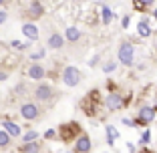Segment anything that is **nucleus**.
<instances>
[{"instance_id": "nucleus-5", "label": "nucleus", "mask_w": 157, "mask_h": 153, "mask_svg": "<svg viewBox=\"0 0 157 153\" xmlns=\"http://www.w3.org/2000/svg\"><path fill=\"white\" fill-rule=\"evenodd\" d=\"M60 79H63V83H65L67 87H77V85L81 83V79H83V75H81V71H78L77 67H65Z\"/></svg>"}, {"instance_id": "nucleus-32", "label": "nucleus", "mask_w": 157, "mask_h": 153, "mask_svg": "<svg viewBox=\"0 0 157 153\" xmlns=\"http://www.w3.org/2000/svg\"><path fill=\"white\" fill-rule=\"evenodd\" d=\"M153 18H155V20H157V8H155V10H153Z\"/></svg>"}, {"instance_id": "nucleus-10", "label": "nucleus", "mask_w": 157, "mask_h": 153, "mask_svg": "<svg viewBox=\"0 0 157 153\" xmlns=\"http://www.w3.org/2000/svg\"><path fill=\"white\" fill-rule=\"evenodd\" d=\"M42 14H44V6H42L38 0H33V2H30V6L26 8V16L30 20H38Z\"/></svg>"}, {"instance_id": "nucleus-12", "label": "nucleus", "mask_w": 157, "mask_h": 153, "mask_svg": "<svg viewBox=\"0 0 157 153\" xmlns=\"http://www.w3.org/2000/svg\"><path fill=\"white\" fill-rule=\"evenodd\" d=\"M2 129H4L10 137H20V135H22L20 125H18V123H14V121H10V119H4V121H2Z\"/></svg>"}, {"instance_id": "nucleus-8", "label": "nucleus", "mask_w": 157, "mask_h": 153, "mask_svg": "<svg viewBox=\"0 0 157 153\" xmlns=\"http://www.w3.org/2000/svg\"><path fill=\"white\" fill-rule=\"evenodd\" d=\"M93 149V141L87 133H81L75 141V147H73V153H91Z\"/></svg>"}, {"instance_id": "nucleus-28", "label": "nucleus", "mask_w": 157, "mask_h": 153, "mask_svg": "<svg viewBox=\"0 0 157 153\" xmlns=\"http://www.w3.org/2000/svg\"><path fill=\"white\" fill-rule=\"evenodd\" d=\"M129 22H131V18H129V16H125V18H123V28L129 26Z\"/></svg>"}, {"instance_id": "nucleus-14", "label": "nucleus", "mask_w": 157, "mask_h": 153, "mask_svg": "<svg viewBox=\"0 0 157 153\" xmlns=\"http://www.w3.org/2000/svg\"><path fill=\"white\" fill-rule=\"evenodd\" d=\"M40 149H42L40 141H30V143L20 145V153H40Z\"/></svg>"}, {"instance_id": "nucleus-30", "label": "nucleus", "mask_w": 157, "mask_h": 153, "mask_svg": "<svg viewBox=\"0 0 157 153\" xmlns=\"http://www.w3.org/2000/svg\"><path fill=\"white\" fill-rule=\"evenodd\" d=\"M97 63H99V56H95V59H91V63H89V65H91V67H95Z\"/></svg>"}, {"instance_id": "nucleus-7", "label": "nucleus", "mask_w": 157, "mask_h": 153, "mask_svg": "<svg viewBox=\"0 0 157 153\" xmlns=\"http://www.w3.org/2000/svg\"><path fill=\"white\" fill-rule=\"evenodd\" d=\"M40 113H42V109L38 107L36 101H26V103H22V107H20V115H22L26 121H36L38 117H40Z\"/></svg>"}, {"instance_id": "nucleus-33", "label": "nucleus", "mask_w": 157, "mask_h": 153, "mask_svg": "<svg viewBox=\"0 0 157 153\" xmlns=\"http://www.w3.org/2000/svg\"><path fill=\"white\" fill-rule=\"evenodd\" d=\"M2 4H4V0H0V8H2Z\"/></svg>"}, {"instance_id": "nucleus-15", "label": "nucleus", "mask_w": 157, "mask_h": 153, "mask_svg": "<svg viewBox=\"0 0 157 153\" xmlns=\"http://www.w3.org/2000/svg\"><path fill=\"white\" fill-rule=\"evenodd\" d=\"M81 36H83V34H81V30H78L77 26H69L65 30V40L67 42H78Z\"/></svg>"}, {"instance_id": "nucleus-18", "label": "nucleus", "mask_w": 157, "mask_h": 153, "mask_svg": "<svg viewBox=\"0 0 157 153\" xmlns=\"http://www.w3.org/2000/svg\"><path fill=\"white\" fill-rule=\"evenodd\" d=\"M153 2H155V0H133V4H135V8H137V10H147V8H151Z\"/></svg>"}, {"instance_id": "nucleus-24", "label": "nucleus", "mask_w": 157, "mask_h": 153, "mask_svg": "<svg viewBox=\"0 0 157 153\" xmlns=\"http://www.w3.org/2000/svg\"><path fill=\"white\" fill-rule=\"evenodd\" d=\"M115 63H109V65H105V67H103V69H105V73H113V71H115Z\"/></svg>"}, {"instance_id": "nucleus-13", "label": "nucleus", "mask_w": 157, "mask_h": 153, "mask_svg": "<svg viewBox=\"0 0 157 153\" xmlns=\"http://www.w3.org/2000/svg\"><path fill=\"white\" fill-rule=\"evenodd\" d=\"M22 34L26 38H30V40H36L38 38V28L34 22H24L22 24Z\"/></svg>"}, {"instance_id": "nucleus-11", "label": "nucleus", "mask_w": 157, "mask_h": 153, "mask_svg": "<svg viewBox=\"0 0 157 153\" xmlns=\"http://www.w3.org/2000/svg\"><path fill=\"white\" fill-rule=\"evenodd\" d=\"M65 36L63 34H59V33H52L51 36L46 38V47L48 48H52V51H59V48H63L65 47Z\"/></svg>"}, {"instance_id": "nucleus-22", "label": "nucleus", "mask_w": 157, "mask_h": 153, "mask_svg": "<svg viewBox=\"0 0 157 153\" xmlns=\"http://www.w3.org/2000/svg\"><path fill=\"white\" fill-rule=\"evenodd\" d=\"M149 139H151V133H149V131H145V133L141 135V145H147Z\"/></svg>"}, {"instance_id": "nucleus-2", "label": "nucleus", "mask_w": 157, "mask_h": 153, "mask_svg": "<svg viewBox=\"0 0 157 153\" xmlns=\"http://www.w3.org/2000/svg\"><path fill=\"white\" fill-rule=\"evenodd\" d=\"M33 97L36 103H51L55 99V89L48 83H38L33 91Z\"/></svg>"}, {"instance_id": "nucleus-26", "label": "nucleus", "mask_w": 157, "mask_h": 153, "mask_svg": "<svg viewBox=\"0 0 157 153\" xmlns=\"http://www.w3.org/2000/svg\"><path fill=\"white\" fill-rule=\"evenodd\" d=\"M42 56H44V51H38V52H34V55H30V59L38 60V59H42Z\"/></svg>"}, {"instance_id": "nucleus-29", "label": "nucleus", "mask_w": 157, "mask_h": 153, "mask_svg": "<svg viewBox=\"0 0 157 153\" xmlns=\"http://www.w3.org/2000/svg\"><path fill=\"white\" fill-rule=\"evenodd\" d=\"M8 79V73H4V71H0V81H6Z\"/></svg>"}, {"instance_id": "nucleus-17", "label": "nucleus", "mask_w": 157, "mask_h": 153, "mask_svg": "<svg viewBox=\"0 0 157 153\" xmlns=\"http://www.w3.org/2000/svg\"><path fill=\"white\" fill-rule=\"evenodd\" d=\"M10 143H12V137L4 129H0V149H8Z\"/></svg>"}, {"instance_id": "nucleus-1", "label": "nucleus", "mask_w": 157, "mask_h": 153, "mask_svg": "<svg viewBox=\"0 0 157 153\" xmlns=\"http://www.w3.org/2000/svg\"><path fill=\"white\" fill-rule=\"evenodd\" d=\"M59 137L63 143H71V141H77V137L81 133H83V129H81V125H78L77 121H69V123H63V125H59Z\"/></svg>"}, {"instance_id": "nucleus-25", "label": "nucleus", "mask_w": 157, "mask_h": 153, "mask_svg": "<svg viewBox=\"0 0 157 153\" xmlns=\"http://www.w3.org/2000/svg\"><path fill=\"white\" fill-rule=\"evenodd\" d=\"M44 137H46V139H55V137H56V131L48 129V131H46V133H44Z\"/></svg>"}, {"instance_id": "nucleus-27", "label": "nucleus", "mask_w": 157, "mask_h": 153, "mask_svg": "<svg viewBox=\"0 0 157 153\" xmlns=\"http://www.w3.org/2000/svg\"><path fill=\"white\" fill-rule=\"evenodd\" d=\"M123 125H127V127H135V121H131V119H127V117H125V119H123Z\"/></svg>"}, {"instance_id": "nucleus-31", "label": "nucleus", "mask_w": 157, "mask_h": 153, "mask_svg": "<svg viewBox=\"0 0 157 153\" xmlns=\"http://www.w3.org/2000/svg\"><path fill=\"white\" fill-rule=\"evenodd\" d=\"M139 153H153V151H149V149H145V147H143V149H141Z\"/></svg>"}, {"instance_id": "nucleus-21", "label": "nucleus", "mask_w": 157, "mask_h": 153, "mask_svg": "<svg viewBox=\"0 0 157 153\" xmlns=\"http://www.w3.org/2000/svg\"><path fill=\"white\" fill-rule=\"evenodd\" d=\"M36 139H38V133H36V131H28V133L22 135V141H24V143H30V141H36Z\"/></svg>"}, {"instance_id": "nucleus-19", "label": "nucleus", "mask_w": 157, "mask_h": 153, "mask_svg": "<svg viewBox=\"0 0 157 153\" xmlns=\"http://www.w3.org/2000/svg\"><path fill=\"white\" fill-rule=\"evenodd\" d=\"M115 139H117V131L109 125V127H107V143L113 145V143H115Z\"/></svg>"}, {"instance_id": "nucleus-20", "label": "nucleus", "mask_w": 157, "mask_h": 153, "mask_svg": "<svg viewBox=\"0 0 157 153\" xmlns=\"http://www.w3.org/2000/svg\"><path fill=\"white\" fill-rule=\"evenodd\" d=\"M113 20V12L109 6H103V24H109Z\"/></svg>"}, {"instance_id": "nucleus-6", "label": "nucleus", "mask_w": 157, "mask_h": 153, "mask_svg": "<svg viewBox=\"0 0 157 153\" xmlns=\"http://www.w3.org/2000/svg\"><path fill=\"white\" fill-rule=\"evenodd\" d=\"M127 103H129V97H123V95L117 93V91L109 93V95H107V99H105V105H107L109 111H119V109H123Z\"/></svg>"}, {"instance_id": "nucleus-34", "label": "nucleus", "mask_w": 157, "mask_h": 153, "mask_svg": "<svg viewBox=\"0 0 157 153\" xmlns=\"http://www.w3.org/2000/svg\"><path fill=\"white\" fill-rule=\"evenodd\" d=\"M71 153H73V151H71Z\"/></svg>"}, {"instance_id": "nucleus-23", "label": "nucleus", "mask_w": 157, "mask_h": 153, "mask_svg": "<svg viewBox=\"0 0 157 153\" xmlns=\"http://www.w3.org/2000/svg\"><path fill=\"white\" fill-rule=\"evenodd\" d=\"M6 18H8V12H6L4 8H0V24L6 22Z\"/></svg>"}, {"instance_id": "nucleus-4", "label": "nucleus", "mask_w": 157, "mask_h": 153, "mask_svg": "<svg viewBox=\"0 0 157 153\" xmlns=\"http://www.w3.org/2000/svg\"><path fill=\"white\" fill-rule=\"evenodd\" d=\"M155 115H157V107H141L137 111V117H135V125H141V127L151 125Z\"/></svg>"}, {"instance_id": "nucleus-9", "label": "nucleus", "mask_w": 157, "mask_h": 153, "mask_svg": "<svg viewBox=\"0 0 157 153\" xmlns=\"http://www.w3.org/2000/svg\"><path fill=\"white\" fill-rule=\"evenodd\" d=\"M26 75H28V77H30L33 81H42V79L46 77V69L40 65V63H33V65L28 67Z\"/></svg>"}, {"instance_id": "nucleus-3", "label": "nucleus", "mask_w": 157, "mask_h": 153, "mask_svg": "<svg viewBox=\"0 0 157 153\" xmlns=\"http://www.w3.org/2000/svg\"><path fill=\"white\" fill-rule=\"evenodd\" d=\"M117 56H119V63L125 67H133L135 63V48L131 42H121L119 51H117Z\"/></svg>"}, {"instance_id": "nucleus-16", "label": "nucleus", "mask_w": 157, "mask_h": 153, "mask_svg": "<svg viewBox=\"0 0 157 153\" xmlns=\"http://www.w3.org/2000/svg\"><path fill=\"white\" fill-rule=\"evenodd\" d=\"M137 33H139V36H143V38H149V36H151V26H149L147 20H141V22H139Z\"/></svg>"}]
</instances>
